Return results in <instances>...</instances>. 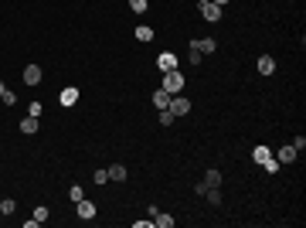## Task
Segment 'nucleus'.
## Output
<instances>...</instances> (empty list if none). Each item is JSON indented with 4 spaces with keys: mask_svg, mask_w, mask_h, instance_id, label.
Masks as SVG:
<instances>
[{
    "mask_svg": "<svg viewBox=\"0 0 306 228\" xmlns=\"http://www.w3.org/2000/svg\"><path fill=\"white\" fill-rule=\"evenodd\" d=\"M279 167H283V163H279V160H276V157H269V160H265V163H262V170H265V174H276V170H279Z\"/></svg>",
    "mask_w": 306,
    "mask_h": 228,
    "instance_id": "6ab92c4d",
    "label": "nucleus"
},
{
    "mask_svg": "<svg viewBox=\"0 0 306 228\" xmlns=\"http://www.w3.org/2000/svg\"><path fill=\"white\" fill-rule=\"evenodd\" d=\"M296 157H300V153H296V147H293V143H289V147H283V150L276 153V160H279V163H293Z\"/></svg>",
    "mask_w": 306,
    "mask_h": 228,
    "instance_id": "1a4fd4ad",
    "label": "nucleus"
},
{
    "mask_svg": "<svg viewBox=\"0 0 306 228\" xmlns=\"http://www.w3.org/2000/svg\"><path fill=\"white\" fill-rule=\"evenodd\" d=\"M24 82L27 85H41V65H27L24 68Z\"/></svg>",
    "mask_w": 306,
    "mask_h": 228,
    "instance_id": "6e6552de",
    "label": "nucleus"
},
{
    "mask_svg": "<svg viewBox=\"0 0 306 228\" xmlns=\"http://www.w3.org/2000/svg\"><path fill=\"white\" fill-rule=\"evenodd\" d=\"M41 113H44V106H41V102H31V106H27V116H34V119H38Z\"/></svg>",
    "mask_w": 306,
    "mask_h": 228,
    "instance_id": "5701e85b",
    "label": "nucleus"
},
{
    "mask_svg": "<svg viewBox=\"0 0 306 228\" xmlns=\"http://www.w3.org/2000/svg\"><path fill=\"white\" fill-rule=\"evenodd\" d=\"M255 68H259V75H272V72H276V58H272V55H259Z\"/></svg>",
    "mask_w": 306,
    "mask_h": 228,
    "instance_id": "0eeeda50",
    "label": "nucleus"
},
{
    "mask_svg": "<svg viewBox=\"0 0 306 228\" xmlns=\"http://www.w3.org/2000/svg\"><path fill=\"white\" fill-rule=\"evenodd\" d=\"M92 181H95V184H106V181H109V170H95Z\"/></svg>",
    "mask_w": 306,
    "mask_h": 228,
    "instance_id": "a878e982",
    "label": "nucleus"
},
{
    "mask_svg": "<svg viewBox=\"0 0 306 228\" xmlns=\"http://www.w3.org/2000/svg\"><path fill=\"white\" fill-rule=\"evenodd\" d=\"M153 106H156V109H167V106H170V92L156 89V92H153Z\"/></svg>",
    "mask_w": 306,
    "mask_h": 228,
    "instance_id": "ddd939ff",
    "label": "nucleus"
},
{
    "mask_svg": "<svg viewBox=\"0 0 306 228\" xmlns=\"http://www.w3.org/2000/svg\"><path fill=\"white\" fill-rule=\"evenodd\" d=\"M109 181H126V167L123 163H109Z\"/></svg>",
    "mask_w": 306,
    "mask_h": 228,
    "instance_id": "2eb2a0df",
    "label": "nucleus"
},
{
    "mask_svg": "<svg viewBox=\"0 0 306 228\" xmlns=\"http://www.w3.org/2000/svg\"><path fill=\"white\" fill-rule=\"evenodd\" d=\"M31 218H34V222H38V225H41V222H48V208H44V205H38V208H34V215H31Z\"/></svg>",
    "mask_w": 306,
    "mask_h": 228,
    "instance_id": "4be33fe9",
    "label": "nucleus"
},
{
    "mask_svg": "<svg viewBox=\"0 0 306 228\" xmlns=\"http://www.w3.org/2000/svg\"><path fill=\"white\" fill-rule=\"evenodd\" d=\"M3 89H7V85H3V82H0V95H3Z\"/></svg>",
    "mask_w": 306,
    "mask_h": 228,
    "instance_id": "7c9ffc66",
    "label": "nucleus"
},
{
    "mask_svg": "<svg viewBox=\"0 0 306 228\" xmlns=\"http://www.w3.org/2000/svg\"><path fill=\"white\" fill-rule=\"evenodd\" d=\"M204 198H208L211 205H221V191H218V187H208V191H204Z\"/></svg>",
    "mask_w": 306,
    "mask_h": 228,
    "instance_id": "aec40b11",
    "label": "nucleus"
},
{
    "mask_svg": "<svg viewBox=\"0 0 306 228\" xmlns=\"http://www.w3.org/2000/svg\"><path fill=\"white\" fill-rule=\"evenodd\" d=\"M0 99H3V102H7V106H14V102H17V95H14V92H10V89H3V95H0Z\"/></svg>",
    "mask_w": 306,
    "mask_h": 228,
    "instance_id": "cd10ccee",
    "label": "nucleus"
},
{
    "mask_svg": "<svg viewBox=\"0 0 306 228\" xmlns=\"http://www.w3.org/2000/svg\"><path fill=\"white\" fill-rule=\"evenodd\" d=\"M191 48L201 55H211V51H218V41L215 38H191Z\"/></svg>",
    "mask_w": 306,
    "mask_h": 228,
    "instance_id": "f03ea898",
    "label": "nucleus"
},
{
    "mask_svg": "<svg viewBox=\"0 0 306 228\" xmlns=\"http://www.w3.org/2000/svg\"><path fill=\"white\" fill-rule=\"evenodd\" d=\"M174 116H187L191 113V99H184V95H170V106H167Z\"/></svg>",
    "mask_w": 306,
    "mask_h": 228,
    "instance_id": "7ed1b4c3",
    "label": "nucleus"
},
{
    "mask_svg": "<svg viewBox=\"0 0 306 228\" xmlns=\"http://www.w3.org/2000/svg\"><path fill=\"white\" fill-rule=\"evenodd\" d=\"M156 65H160V72H174L177 68V55L174 51H160L156 55Z\"/></svg>",
    "mask_w": 306,
    "mask_h": 228,
    "instance_id": "423d86ee",
    "label": "nucleus"
},
{
    "mask_svg": "<svg viewBox=\"0 0 306 228\" xmlns=\"http://www.w3.org/2000/svg\"><path fill=\"white\" fill-rule=\"evenodd\" d=\"M293 147H296V153H303V147H306V137H296V140H293Z\"/></svg>",
    "mask_w": 306,
    "mask_h": 228,
    "instance_id": "c85d7f7f",
    "label": "nucleus"
},
{
    "mask_svg": "<svg viewBox=\"0 0 306 228\" xmlns=\"http://www.w3.org/2000/svg\"><path fill=\"white\" fill-rule=\"evenodd\" d=\"M136 41H143V45H150L153 41V27L150 24H140V27H136Z\"/></svg>",
    "mask_w": 306,
    "mask_h": 228,
    "instance_id": "4468645a",
    "label": "nucleus"
},
{
    "mask_svg": "<svg viewBox=\"0 0 306 228\" xmlns=\"http://www.w3.org/2000/svg\"><path fill=\"white\" fill-rule=\"evenodd\" d=\"M14 208H17V201H14V198H3V201H0V215H10Z\"/></svg>",
    "mask_w": 306,
    "mask_h": 228,
    "instance_id": "412c9836",
    "label": "nucleus"
},
{
    "mask_svg": "<svg viewBox=\"0 0 306 228\" xmlns=\"http://www.w3.org/2000/svg\"><path fill=\"white\" fill-rule=\"evenodd\" d=\"M174 119H177V116H174L170 109H160V126H174Z\"/></svg>",
    "mask_w": 306,
    "mask_h": 228,
    "instance_id": "a211bd4d",
    "label": "nucleus"
},
{
    "mask_svg": "<svg viewBox=\"0 0 306 228\" xmlns=\"http://www.w3.org/2000/svg\"><path fill=\"white\" fill-rule=\"evenodd\" d=\"M21 133H24V137H34V133H38V119H34V116H24V119H21Z\"/></svg>",
    "mask_w": 306,
    "mask_h": 228,
    "instance_id": "9d476101",
    "label": "nucleus"
},
{
    "mask_svg": "<svg viewBox=\"0 0 306 228\" xmlns=\"http://www.w3.org/2000/svg\"><path fill=\"white\" fill-rule=\"evenodd\" d=\"M204 184H208V187H221V174H218V170H208V174H204Z\"/></svg>",
    "mask_w": 306,
    "mask_h": 228,
    "instance_id": "f3484780",
    "label": "nucleus"
},
{
    "mask_svg": "<svg viewBox=\"0 0 306 228\" xmlns=\"http://www.w3.org/2000/svg\"><path fill=\"white\" fill-rule=\"evenodd\" d=\"M68 198H72V201H82V198H85V191H82V184H75V187L68 191Z\"/></svg>",
    "mask_w": 306,
    "mask_h": 228,
    "instance_id": "393cba45",
    "label": "nucleus"
},
{
    "mask_svg": "<svg viewBox=\"0 0 306 228\" xmlns=\"http://www.w3.org/2000/svg\"><path fill=\"white\" fill-rule=\"evenodd\" d=\"M130 10H133V14H143V10H147V0H130Z\"/></svg>",
    "mask_w": 306,
    "mask_h": 228,
    "instance_id": "b1692460",
    "label": "nucleus"
},
{
    "mask_svg": "<svg viewBox=\"0 0 306 228\" xmlns=\"http://www.w3.org/2000/svg\"><path fill=\"white\" fill-rule=\"evenodd\" d=\"M269 157H272V150H269V147H255V150H252V160H255V163H265Z\"/></svg>",
    "mask_w": 306,
    "mask_h": 228,
    "instance_id": "dca6fc26",
    "label": "nucleus"
},
{
    "mask_svg": "<svg viewBox=\"0 0 306 228\" xmlns=\"http://www.w3.org/2000/svg\"><path fill=\"white\" fill-rule=\"evenodd\" d=\"M180 89H184V75L174 68V72H163V92H170V95H180Z\"/></svg>",
    "mask_w": 306,
    "mask_h": 228,
    "instance_id": "f257e3e1",
    "label": "nucleus"
},
{
    "mask_svg": "<svg viewBox=\"0 0 306 228\" xmlns=\"http://www.w3.org/2000/svg\"><path fill=\"white\" fill-rule=\"evenodd\" d=\"M211 3H218V7H225V3H228V0H211Z\"/></svg>",
    "mask_w": 306,
    "mask_h": 228,
    "instance_id": "c756f323",
    "label": "nucleus"
},
{
    "mask_svg": "<svg viewBox=\"0 0 306 228\" xmlns=\"http://www.w3.org/2000/svg\"><path fill=\"white\" fill-rule=\"evenodd\" d=\"M75 215L82 218V222H92V218H95V205L82 198V201H75Z\"/></svg>",
    "mask_w": 306,
    "mask_h": 228,
    "instance_id": "39448f33",
    "label": "nucleus"
},
{
    "mask_svg": "<svg viewBox=\"0 0 306 228\" xmlns=\"http://www.w3.org/2000/svg\"><path fill=\"white\" fill-rule=\"evenodd\" d=\"M197 3H208V0H197Z\"/></svg>",
    "mask_w": 306,
    "mask_h": 228,
    "instance_id": "2f4dec72",
    "label": "nucleus"
},
{
    "mask_svg": "<svg viewBox=\"0 0 306 228\" xmlns=\"http://www.w3.org/2000/svg\"><path fill=\"white\" fill-rule=\"evenodd\" d=\"M201 17H204L208 24H218V21H221V7L208 0V3H201Z\"/></svg>",
    "mask_w": 306,
    "mask_h": 228,
    "instance_id": "20e7f679",
    "label": "nucleus"
},
{
    "mask_svg": "<svg viewBox=\"0 0 306 228\" xmlns=\"http://www.w3.org/2000/svg\"><path fill=\"white\" fill-rule=\"evenodd\" d=\"M75 102H78V89H75V85L62 89V106H75Z\"/></svg>",
    "mask_w": 306,
    "mask_h": 228,
    "instance_id": "9b49d317",
    "label": "nucleus"
},
{
    "mask_svg": "<svg viewBox=\"0 0 306 228\" xmlns=\"http://www.w3.org/2000/svg\"><path fill=\"white\" fill-rule=\"evenodd\" d=\"M153 228H174V218H170L167 211H156V215H153Z\"/></svg>",
    "mask_w": 306,
    "mask_h": 228,
    "instance_id": "f8f14e48",
    "label": "nucleus"
},
{
    "mask_svg": "<svg viewBox=\"0 0 306 228\" xmlns=\"http://www.w3.org/2000/svg\"><path fill=\"white\" fill-rule=\"evenodd\" d=\"M201 58H204V55H201V51H194V48H191V55H187V62H191V65H201Z\"/></svg>",
    "mask_w": 306,
    "mask_h": 228,
    "instance_id": "bb28decb",
    "label": "nucleus"
}]
</instances>
